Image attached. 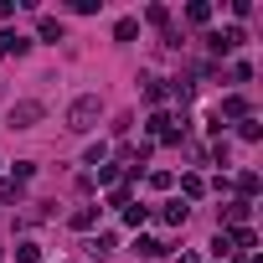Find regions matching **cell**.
Instances as JSON below:
<instances>
[{"label": "cell", "instance_id": "obj_11", "mask_svg": "<svg viewBox=\"0 0 263 263\" xmlns=\"http://www.w3.org/2000/svg\"><path fill=\"white\" fill-rule=\"evenodd\" d=\"M145 217H150V206H124V222H129V227H140Z\"/></svg>", "mask_w": 263, "mask_h": 263}, {"label": "cell", "instance_id": "obj_12", "mask_svg": "<svg viewBox=\"0 0 263 263\" xmlns=\"http://www.w3.org/2000/svg\"><path fill=\"white\" fill-rule=\"evenodd\" d=\"M237 186H242V201H248V196L258 191V176H253V171H242V176H237Z\"/></svg>", "mask_w": 263, "mask_h": 263}, {"label": "cell", "instance_id": "obj_13", "mask_svg": "<svg viewBox=\"0 0 263 263\" xmlns=\"http://www.w3.org/2000/svg\"><path fill=\"white\" fill-rule=\"evenodd\" d=\"M93 222H98V212H93V206H83V212H72V227H93Z\"/></svg>", "mask_w": 263, "mask_h": 263}, {"label": "cell", "instance_id": "obj_4", "mask_svg": "<svg viewBox=\"0 0 263 263\" xmlns=\"http://www.w3.org/2000/svg\"><path fill=\"white\" fill-rule=\"evenodd\" d=\"M26 47H31V42H26V36H16V31H0V57H11V52H16V57H21V52H26Z\"/></svg>", "mask_w": 263, "mask_h": 263}, {"label": "cell", "instance_id": "obj_8", "mask_svg": "<svg viewBox=\"0 0 263 263\" xmlns=\"http://www.w3.org/2000/svg\"><path fill=\"white\" fill-rule=\"evenodd\" d=\"M42 36H47V42H62V21H52V16H42Z\"/></svg>", "mask_w": 263, "mask_h": 263}, {"label": "cell", "instance_id": "obj_5", "mask_svg": "<svg viewBox=\"0 0 263 263\" xmlns=\"http://www.w3.org/2000/svg\"><path fill=\"white\" fill-rule=\"evenodd\" d=\"M135 253H140V258H160V253H165V242H155V237H140V242H135Z\"/></svg>", "mask_w": 263, "mask_h": 263}, {"label": "cell", "instance_id": "obj_9", "mask_svg": "<svg viewBox=\"0 0 263 263\" xmlns=\"http://www.w3.org/2000/svg\"><path fill=\"white\" fill-rule=\"evenodd\" d=\"M160 217H165V222H171V227H181V222H186V206H181V201H171V206H165V212H160Z\"/></svg>", "mask_w": 263, "mask_h": 263}, {"label": "cell", "instance_id": "obj_1", "mask_svg": "<svg viewBox=\"0 0 263 263\" xmlns=\"http://www.w3.org/2000/svg\"><path fill=\"white\" fill-rule=\"evenodd\" d=\"M98 114H103V98H98V93H83V98L67 108V129H72V135H88V129L98 124Z\"/></svg>", "mask_w": 263, "mask_h": 263}, {"label": "cell", "instance_id": "obj_10", "mask_svg": "<svg viewBox=\"0 0 263 263\" xmlns=\"http://www.w3.org/2000/svg\"><path fill=\"white\" fill-rule=\"evenodd\" d=\"M36 258H42L36 242H21V248H16V263H36Z\"/></svg>", "mask_w": 263, "mask_h": 263}, {"label": "cell", "instance_id": "obj_14", "mask_svg": "<svg viewBox=\"0 0 263 263\" xmlns=\"http://www.w3.org/2000/svg\"><path fill=\"white\" fill-rule=\"evenodd\" d=\"M0 201H16V181H0Z\"/></svg>", "mask_w": 263, "mask_h": 263}, {"label": "cell", "instance_id": "obj_6", "mask_svg": "<svg viewBox=\"0 0 263 263\" xmlns=\"http://www.w3.org/2000/svg\"><path fill=\"white\" fill-rule=\"evenodd\" d=\"M248 212H253L248 201H227V212H222V217H227V222H248Z\"/></svg>", "mask_w": 263, "mask_h": 263}, {"label": "cell", "instance_id": "obj_2", "mask_svg": "<svg viewBox=\"0 0 263 263\" xmlns=\"http://www.w3.org/2000/svg\"><path fill=\"white\" fill-rule=\"evenodd\" d=\"M206 47H212V52L222 57V52H232V47H242V31H237V26H227V31H212V36H206Z\"/></svg>", "mask_w": 263, "mask_h": 263}, {"label": "cell", "instance_id": "obj_7", "mask_svg": "<svg viewBox=\"0 0 263 263\" xmlns=\"http://www.w3.org/2000/svg\"><path fill=\"white\" fill-rule=\"evenodd\" d=\"M135 31H140V21H135V16H129V21H119V26H114V36H119V42H135Z\"/></svg>", "mask_w": 263, "mask_h": 263}, {"label": "cell", "instance_id": "obj_3", "mask_svg": "<svg viewBox=\"0 0 263 263\" xmlns=\"http://www.w3.org/2000/svg\"><path fill=\"white\" fill-rule=\"evenodd\" d=\"M36 119H42V103H31V98H26V103H16V108H11V129H31V124H36Z\"/></svg>", "mask_w": 263, "mask_h": 263}]
</instances>
